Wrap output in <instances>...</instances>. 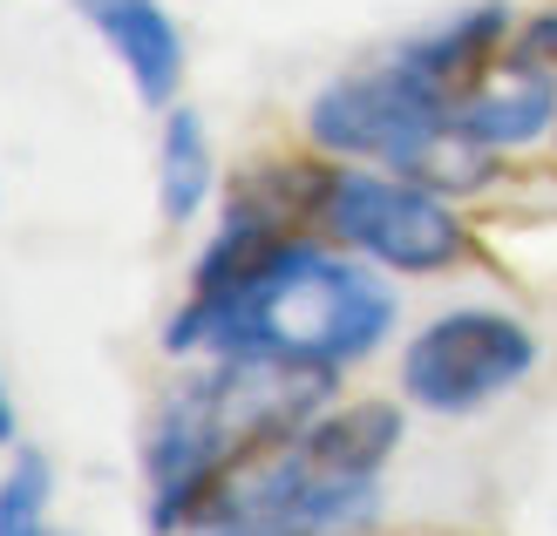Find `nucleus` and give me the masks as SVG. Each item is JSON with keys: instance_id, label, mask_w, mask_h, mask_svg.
Returning <instances> with one entry per match:
<instances>
[{"instance_id": "9", "label": "nucleus", "mask_w": 557, "mask_h": 536, "mask_svg": "<svg viewBox=\"0 0 557 536\" xmlns=\"http://www.w3.org/2000/svg\"><path fill=\"white\" fill-rule=\"evenodd\" d=\"M462 123L476 129L496 157L544 144V136L557 129V68L504 48V62H496L476 89L462 96Z\"/></svg>"}, {"instance_id": "13", "label": "nucleus", "mask_w": 557, "mask_h": 536, "mask_svg": "<svg viewBox=\"0 0 557 536\" xmlns=\"http://www.w3.org/2000/svg\"><path fill=\"white\" fill-rule=\"evenodd\" d=\"M517 54H531V62L557 68V8H537V14H523L517 21V35H510Z\"/></svg>"}, {"instance_id": "8", "label": "nucleus", "mask_w": 557, "mask_h": 536, "mask_svg": "<svg viewBox=\"0 0 557 536\" xmlns=\"http://www.w3.org/2000/svg\"><path fill=\"white\" fill-rule=\"evenodd\" d=\"M401 435H408L401 401H333L293 435V456L313 475H333V483H381Z\"/></svg>"}, {"instance_id": "3", "label": "nucleus", "mask_w": 557, "mask_h": 536, "mask_svg": "<svg viewBox=\"0 0 557 536\" xmlns=\"http://www.w3.org/2000/svg\"><path fill=\"white\" fill-rule=\"evenodd\" d=\"M306 144L333 163H374L442 197H476L496 177V150L462 123V102L408 75L395 54L320 82L306 102Z\"/></svg>"}, {"instance_id": "2", "label": "nucleus", "mask_w": 557, "mask_h": 536, "mask_svg": "<svg viewBox=\"0 0 557 536\" xmlns=\"http://www.w3.org/2000/svg\"><path fill=\"white\" fill-rule=\"evenodd\" d=\"M401 320L395 286L381 265L354 259L320 232L272 245L265 259L218 292H184L163 320L171 360H218V353H278L306 366H360L387 347Z\"/></svg>"}, {"instance_id": "11", "label": "nucleus", "mask_w": 557, "mask_h": 536, "mask_svg": "<svg viewBox=\"0 0 557 536\" xmlns=\"http://www.w3.org/2000/svg\"><path fill=\"white\" fill-rule=\"evenodd\" d=\"M48 510H54V462H48V448L21 441L0 462V536H54Z\"/></svg>"}, {"instance_id": "5", "label": "nucleus", "mask_w": 557, "mask_h": 536, "mask_svg": "<svg viewBox=\"0 0 557 536\" xmlns=\"http://www.w3.org/2000/svg\"><path fill=\"white\" fill-rule=\"evenodd\" d=\"M537 333L504 306H449L408 333L395 360L401 401L422 414H476L537 374Z\"/></svg>"}, {"instance_id": "15", "label": "nucleus", "mask_w": 557, "mask_h": 536, "mask_svg": "<svg viewBox=\"0 0 557 536\" xmlns=\"http://www.w3.org/2000/svg\"><path fill=\"white\" fill-rule=\"evenodd\" d=\"M75 8H89V0H75Z\"/></svg>"}, {"instance_id": "1", "label": "nucleus", "mask_w": 557, "mask_h": 536, "mask_svg": "<svg viewBox=\"0 0 557 536\" xmlns=\"http://www.w3.org/2000/svg\"><path fill=\"white\" fill-rule=\"evenodd\" d=\"M341 374L278 353H218L190 360V374L163 387L144 428V496H150V529L184 536L211 516L252 462L286 448L320 408H333Z\"/></svg>"}, {"instance_id": "12", "label": "nucleus", "mask_w": 557, "mask_h": 536, "mask_svg": "<svg viewBox=\"0 0 557 536\" xmlns=\"http://www.w3.org/2000/svg\"><path fill=\"white\" fill-rule=\"evenodd\" d=\"M184 536H313V529L293 523V516H278V510H218V516H205L198 529H184Z\"/></svg>"}, {"instance_id": "14", "label": "nucleus", "mask_w": 557, "mask_h": 536, "mask_svg": "<svg viewBox=\"0 0 557 536\" xmlns=\"http://www.w3.org/2000/svg\"><path fill=\"white\" fill-rule=\"evenodd\" d=\"M21 448V414H14V394H8V374H0V462Z\"/></svg>"}, {"instance_id": "10", "label": "nucleus", "mask_w": 557, "mask_h": 536, "mask_svg": "<svg viewBox=\"0 0 557 536\" xmlns=\"http://www.w3.org/2000/svg\"><path fill=\"white\" fill-rule=\"evenodd\" d=\"M211 197H218V157H211L205 116L190 102H171L157 129V217L171 232H190Z\"/></svg>"}, {"instance_id": "16", "label": "nucleus", "mask_w": 557, "mask_h": 536, "mask_svg": "<svg viewBox=\"0 0 557 536\" xmlns=\"http://www.w3.org/2000/svg\"><path fill=\"white\" fill-rule=\"evenodd\" d=\"M550 144H557V129H550Z\"/></svg>"}, {"instance_id": "7", "label": "nucleus", "mask_w": 557, "mask_h": 536, "mask_svg": "<svg viewBox=\"0 0 557 536\" xmlns=\"http://www.w3.org/2000/svg\"><path fill=\"white\" fill-rule=\"evenodd\" d=\"M517 35V14L504 8V0H476V8H456L449 21L422 27V35H408L395 48V62L408 75H422L429 89H442L449 102H462L476 82L504 62V48Z\"/></svg>"}, {"instance_id": "6", "label": "nucleus", "mask_w": 557, "mask_h": 536, "mask_svg": "<svg viewBox=\"0 0 557 536\" xmlns=\"http://www.w3.org/2000/svg\"><path fill=\"white\" fill-rule=\"evenodd\" d=\"M89 27L102 35V48L123 62L129 89L144 109H171L184 89V68H190V48H184V27L163 0H89Z\"/></svg>"}, {"instance_id": "4", "label": "nucleus", "mask_w": 557, "mask_h": 536, "mask_svg": "<svg viewBox=\"0 0 557 536\" xmlns=\"http://www.w3.org/2000/svg\"><path fill=\"white\" fill-rule=\"evenodd\" d=\"M313 232L354 251V259L381 265L387 278H442L469 259V224L456 197L395 171H374V163H333Z\"/></svg>"}]
</instances>
